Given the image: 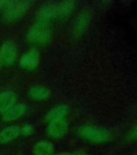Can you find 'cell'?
Here are the masks:
<instances>
[{
  "label": "cell",
  "mask_w": 137,
  "mask_h": 155,
  "mask_svg": "<svg viewBox=\"0 0 137 155\" xmlns=\"http://www.w3.org/2000/svg\"><path fill=\"white\" fill-rule=\"evenodd\" d=\"M52 37L49 24L36 22L31 26L27 34V41L36 45H44L50 41Z\"/></svg>",
  "instance_id": "cell-1"
},
{
  "label": "cell",
  "mask_w": 137,
  "mask_h": 155,
  "mask_svg": "<svg viewBox=\"0 0 137 155\" xmlns=\"http://www.w3.org/2000/svg\"><path fill=\"white\" fill-rule=\"evenodd\" d=\"M31 2L29 1H11L9 7L4 12L3 19L6 21H14L24 15L29 8Z\"/></svg>",
  "instance_id": "cell-2"
},
{
  "label": "cell",
  "mask_w": 137,
  "mask_h": 155,
  "mask_svg": "<svg viewBox=\"0 0 137 155\" xmlns=\"http://www.w3.org/2000/svg\"><path fill=\"white\" fill-rule=\"evenodd\" d=\"M58 18V2H47L39 8L36 19L37 22L48 24Z\"/></svg>",
  "instance_id": "cell-3"
},
{
  "label": "cell",
  "mask_w": 137,
  "mask_h": 155,
  "mask_svg": "<svg viewBox=\"0 0 137 155\" xmlns=\"http://www.w3.org/2000/svg\"><path fill=\"white\" fill-rule=\"evenodd\" d=\"M78 133L82 137L91 141H103L107 137V133L101 128L91 125H83L78 129Z\"/></svg>",
  "instance_id": "cell-4"
},
{
  "label": "cell",
  "mask_w": 137,
  "mask_h": 155,
  "mask_svg": "<svg viewBox=\"0 0 137 155\" xmlns=\"http://www.w3.org/2000/svg\"><path fill=\"white\" fill-rule=\"evenodd\" d=\"M40 53L37 48H32L29 49L20 59V65L26 70L36 69L40 62Z\"/></svg>",
  "instance_id": "cell-5"
},
{
  "label": "cell",
  "mask_w": 137,
  "mask_h": 155,
  "mask_svg": "<svg viewBox=\"0 0 137 155\" xmlns=\"http://www.w3.org/2000/svg\"><path fill=\"white\" fill-rule=\"evenodd\" d=\"M69 129L67 121L63 120L50 122L47 127L46 132L51 137L60 138L65 136Z\"/></svg>",
  "instance_id": "cell-6"
},
{
  "label": "cell",
  "mask_w": 137,
  "mask_h": 155,
  "mask_svg": "<svg viewBox=\"0 0 137 155\" xmlns=\"http://www.w3.org/2000/svg\"><path fill=\"white\" fill-rule=\"evenodd\" d=\"M2 62L7 65H11L15 61L17 58L16 46L12 41H7L0 48Z\"/></svg>",
  "instance_id": "cell-7"
},
{
  "label": "cell",
  "mask_w": 137,
  "mask_h": 155,
  "mask_svg": "<svg viewBox=\"0 0 137 155\" xmlns=\"http://www.w3.org/2000/svg\"><path fill=\"white\" fill-rule=\"evenodd\" d=\"M17 96L11 91H5L0 93V114H4L16 103Z\"/></svg>",
  "instance_id": "cell-8"
},
{
  "label": "cell",
  "mask_w": 137,
  "mask_h": 155,
  "mask_svg": "<svg viewBox=\"0 0 137 155\" xmlns=\"http://www.w3.org/2000/svg\"><path fill=\"white\" fill-rule=\"evenodd\" d=\"M69 111V107L65 104H60L56 106L48 111L45 116V120L48 121L49 123L53 121L60 120L65 118Z\"/></svg>",
  "instance_id": "cell-9"
},
{
  "label": "cell",
  "mask_w": 137,
  "mask_h": 155,
  "mask_svg": "<svg viewBox=\"0 0 137 155\" xmlns=\"http://www.w3.org/2000/svg\"><path fill=\"white\" fill-rule=\"evenodd\" d=\"M28 107L24 104H15L9 110H7L4 114L2 118L6 121H13L21 117L26 112Z\"/></svg>",
  "instance_id": "cell-10"
},
{
  "label": "cell",
  "mask_w": 137,
  "mask_h": 155,
  "mask_svg": "<svg viewBox=\"0 0 137 155\" xmlns=\"http://www.w3.org/2000/svg\"><path fill=\"white\" fill-rule=\"evenodd\" d=\"M20 134V128L17 125H10L0 132V143L6 144L17 138Z\"/></svg>",
  "instance_id": "cell-11"
},
{
  "label": "cell",
  "mask_w": 137,
  "mask_h": 155,
  "mask_svg": "<svg viewBox=\"0 0 137 155\" xmlns=\"http://www.w3.org/2000/svg\"><path fill=\"white\" fill-rule=\"evenodd\" d=\"M88 21H89V15L87 13L82 12V14H80L73 24V35L76 36H79L80 35H82L86 30Z\"/></svg>",
  "instance_id": "cell-12"
},
{
  "label": "cell",
  "mask_w": 137,
  "mask_h": 155,
  "mask_svg": "<svg viewBox=\"0 0 137 155\" xmlns=\"http://www.w3.org/2000/svg\"><path fill=\"white\" fill-rule=\"evenodd\" d=\"M33 153L35 155H53L54 146L48 140H41L34 146Z\"/></svg>",
  "instance_id": "cell-13"
},
{
  "label": "cell",
  "mask_w": 137,
  "mask_h": 155,
  "mask_svg": "<svg viewBox=\"0 0 137 155\" xmlns=\"http://www.w3.org/2000/svg\"><path fill=\"white\" fill-rule=\"evenodd\" d=\"M74 1H63L58 2V18H66L75 9Z\"/></svg>",
  "instance_id": "cell-14"
},
{
  "label": "cell",
  "mask_w": 137,
  "mask_h": 155,
  "mask_svg": "<svg viewBox=\"0 0 137 155\" xmlns=\"http://www.w3.org/2000/svg\"><path fill=\"white\" fill-rule=\"evenodd\" d=\"M29 95L31 99L41 100L48 98L50 95V92L45 87L41 86H34L29 91Z\"/></svg>",
  "instance_id": "cell-15"
},
{
  "label": "cell",
  "mask_w": 137,
  "mask_h": 155,
  "mask_svg": "<svg viewBox=\"0 0 137 155\" xmlns=\"http://www.w3.org/2000/svg\"><path fill=\"white\" fill-rule=\"evenodd\" d=\"M34 128L30 124H24L21 128H20V134H23L24 136H29L33 133Z\"/></svg>",
  "instance_id": "cell-16"
},
{
  "label": "cell",
  "mask_w": 137,
  "mask_h": 155,
  "mask_svg": "<svg viewBox=\"0 0 137 155\" xmlns=\"http://www.w3.org/2000/svg\"><path fill=\"white\" fill-rule=\"evenodd\" d=\"M11 1L10 0H0V11H6L7 9V7H9V5L11 4Z\"/></svg>",
  "instance_id": "cell-17"
},
{
  "label": "cell",
  "mask_w": 137,
  "mask_h": 155,
  "mask_svg": "<svg viewBox=\"0 0 137 155\" xmlns=\"http://www.w3.org/2000/svg\"><path fill=\"white\" fill-rule=\"evenodd\" d=\"M57 155H73V154H71V153H59V154Z\"/></svg>",
  "instance_id": "cell-18"
},
{
  "label": "cell",
  "mask_w": 137,
  "mask_h": 155,
  "mask_svg": "<svg viewBox=\"0 0 137 155\" xmlns=\"http://www.w3.org/2000/svg\"><path fill=\"white\" fill-rule=\"evenodd\" d=\"M2 56H1V52H0V66H1V65L2 64Z\"/></svg>",
  "instance_id": "cell-19"
},
{
  "label": "cell",
  "mask_w": 137,
  "mask_h": 155,
  "mask_svg": "<svg viewBox=\"0 0 137 155\" xmlns=\"http://www.w3.org/2000/svg\"><path fill=\"white\" fill-rule=\"evenodd\" d=\"M76 155H86V154H83V153H78V154H76Z\"/></svg>",
  "instance_id": "cell-20"
}]
</instances>
